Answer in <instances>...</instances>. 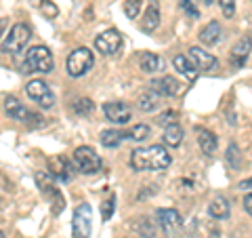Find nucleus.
Returning a JSON list of instances; mask_svg holds the SVG:
<instances>
[{
	"mask_svg": "<svg viewBox=\"0 0 252 238\" xmlns=\"http://www.w3.org/2000/svg\"><path fill=\"white\" fill-rule=\"evenodd\" d=\"M172 162L170 152L160 144L137 148L130 154V166L135 171H164Z\"/></svg>",
	"mask_w": 252,
	"mask_h": 238,
	"instance_id": "nucleus-1",
	"label": "nucleus"
},
{
	"mask_svg": "<svg viewBox=\"0 0 252 238\" xmlns=\"http://www.w3.org/2000/svg\"><path fill=\"white\" fill-rule=\"evenodd\" d=\"M53 66H55L53 53L46 46H32L26 53V59H23V72L26 74H32V72L49 74Z\"/></svg>",
	"mask_w": 252,
	"mask_h": 238,
	"instance_id": "nucleus-2",
	"label": "nucleus"
},
{
	"mask_svg": "<svg viewBox=\"0 0 252 238\" xmlns=\"http://www.w3.org/2000/svg\"><path fill=\"white\" fill-rule=\"evenodd\" d=\"M101 164H103V162H101V156L94 152L93 148H89V146L76 148V152H74V166L82 173V175H94V173H99Z\"/></svg>",
	"mask_w": 252,
	"mask_h": 238,
	"instance_id": "nucleus-3",
	"label": "nucleus"
},
{
	"mask_svg": "<svg viewBox=\"0 0 252 238\" xmlns=\"http://www.w3.org/2000/svg\"><path fill=\"white\" fill-rule=\"evenodd\" d=\"M94 66V57H93V51L86 49V46H80V49H76L69 53L67 57V74L69 76H84L89 70Z\"/></svg>",
	"mask_w": 252,
	"mask_h": 238,
	"instance_id": "nucleus-4",
	"label": "nucleus"
},
{
	"mask_svg": "<svg viewBox=\"0 0 252 238\" xmlns=\"http://www.w3.org/2000/svg\"><path fill=\"white\" fill-rule=\"evenodd\" d=\"M30 38H32V28L26 26V23H15V26L11 28V32L6 34V38H4L2 49H4V53H13V55L21 53L28 46Z\"/></svg>",
	"mask_w": 252,
	"mask_h": 238,
	"instance_id": "nucleus-5",
	"label": "nucleus"
},
{
	"mask_svg": "<svg viewBox=\"0 0 252 238\" xmlns=\"http://www.w3.org/2000/svg\"><path fill=\"white\" fill-rule=\"evenodd\" d=\"M4 110H6V114H9L11 118H15V120H19V122H26V124H32V126L44 124V120L40 116L34 114V112H30V110L23 106L17 97H13V95L4 99Z\"/></svg>",
	"mask_w": 252,
	"mask_h": 238,
	"instance_id": "nucleus-6",
	"label": "nucleus"
},
{
	"mask_svg": "<svg viewBox=\"0 0 252 238\" xmlns=\"http://www.w3.org/2000/svg\"><path fill=\"white\" fill-rule=\"evenodd\" d=\"M91 232H93V209H91V204L82 202L80 207L74 211L72 236L74 238H89Z\"/></svg>",
	"mask_w": 252,
	"mask_h": 238,
	"instance_id": "nucleus-7",
	"label": "nucleus"
},
{
	"mask_svg": "<svg viewBox=\"0 0 252 238\" xmlns=\"http://www.w3.org/2000/svg\"><path fill=\"white\" fill-rule=\"evenodd\" d=\"M26 93H28V97L32 101H36V104L40 108H44V110H49V108L55 106V93L51 91V86L46 84L44 80H32V82H28Z\"/></svg>",
	"mask_w": 252,
	"mask_h": 238,
	"instance_id": "nucleus-8",
	"label": "nucleus"
},
{
	"mask_svg": "<svg viewBox=\"0 0 252 238\" xmlns=\"http://www.w3.org/2000/svg\"><path fill=\"white\" fill-rule=\"evenodd\" d=\"M122 46V36L116 30H107L94 38V49L103 55H116Z\"/></svg>",
	"mask_w": 252,
	"mask_h": 238,
	"instance_id": "nucleus-9",
	"label": "nucleus"
},
{
	"mask_svg": "<svg viewBox=\"0 0 252 238\" xmlns=\"http://www.w3.org/2000/svg\"><path fill=\"white\" fill-rule=\"evenodd\" d=\"M103 112H105L107 120H112L116 124H126V122H130V118H132V110H130V106H126L124 101H107L103 106Z\"/></svg>",
	"mask_w": 252,
	"mask_h": 238,
	"instance_id": "nucleus-10",
	"label": "nucleus"
},
{
	"mask_svg": "<svg viewBox=\"0 0 252 238\" xmlns=\"http://www.w3.org/2000/svg\"><path fill=\"white\" fill-rule=\"evenodd\" d=\"M189 59L193 61L198 72H212V70L219 68V61L215 55L206 53L204 49H200V46H191V49H189Z\"/></svg>",
	"mask_w": 252,
	"mask_h": 238,
	"instance_id": "nucleus-11",
	"label": "nucleus"
},
{
	"mask_svg": "<svg viewBox=\"0 0 252 238\" xmlns=\"http://www.w3.org/2000/svg\"><path fill=\"white\" fill-rule=\"evenodd\" d=\"M36 181H38V188H40V192L49 194L53 200H55V213H61V211H63V196H61V192H59V188L55 186L53 177L46 175V173H38Z\"/></svg>",
	"mask_w": 252,
	"mask_h": 238,
	"instance_id": "nucleus-12",
	"label": "nucleus"
},
{
	"mask_svg": "<svg viewBox=\"0 0 252 238\" xmlns=\"http://www.w3.org/2000/svg\"><path fill=\"white\" fill-rule=\"evenodd\" d=\"M149 84H152V91L156 95H166V97H177V95H181V91H183L181 82L172 76H164L160 80H152Z\"/></svg>",
	"mask_w": 252,
	"mask_h": 238,
	"instance_id": "nucleus-13",
	"label": "nucleus"
},
{
	"mask_svg": "<svg viewBox=\"0 0 252 238\" xmlns=\"http://www.w3.org/2000/svg\"><path fill=\"white\" fill-rule=\"evenodd\" d=\"M158 26H160V6H158L156 0H149L147 9L143 13V21H141V30L152 34Z\"/></svg>",
	"mask_w": 252,
	"mask_h": 238,
	"instance_id": "nucleus-14",
	"label": "nucleus"
},
{
	"mask_svg": "<svg viewBox=\"0 0 252 238\" xmlns=\"http://www.w3.org/2000/svg\"><path fill=\"white\" fill-rule=\"evenodd\" d=\"M156 217H158V224L166 230V232H170V230H175V228L181 226V215H179V211H175V209H158Z\"/></svg>",
	"mask_w": 252,
	"mask_h": 238,
	"instance_id": "nucleus-15",
	"label": "nucleus"
},
{
	"mask_svg": "<svg viewBox=\"0 0 252 238\" xmlns=\"http://www.w3.org/2000/svg\"><path fill=\"white\" fill-rule=\"evenodd\" d=\"M220 36H223V30H220L219 21H210L208 26H204L200 30V40L206 46H215L220 40Z\"/></svg>",
	"mask_w": 252,
	"mask_h": 238,
	"instance_id": "nucleus-16",
	"label": "nucleus"
},
{
	"mask_svg": "<svg viewBox=\"0 0 252 238\" xmlns=\"http://www.w3.org/2000/svg\"><path fill=\"white\" fill-rule=\"evenodd\" d=\"M248 55H250V36L242 38V40L233 46L231 51V61L235 68H244V63L248 61Z\"/></svg>",
	"mask_w": 252,
	"mask_h": 238,
	"instance_id": "nucleus-17",
	"label": "nucleus"
},
{
	"mask_svg": "<svg viewBox=\"0 0 252 238\" xmlns=\"http://www.w3.org/2000/svg\"><path fill=\"white\" fill-rule=\"evenodd\" d=\"M49 169L55 177H59V179H69L72 177V171H74V166L69 164L65 158L59 156V158H51L49 160Z\"/></svg>",
	"mask_w": 252,
	"mask_h": 238,
	"instance_id": "nucleus-18",
	"label": "nucleus"
},
{
	"mask_svg": "<svg viewBox=\"0 0 252 238\" xmlns=\"http://www.w3.org/2000/svg\"><path fill=\"white\" fill-rule=\"evenodd\" d=\"M172 63H175V68H177L183 76H187L189 80H195V78H198V74H200L198 68L193 66V61L189 59V57H185V55H177V57L172 59Z\"/></svg>",
	"mask_w": 252,
	"mask_h": 238,
	"instance_id": "nucleus-19",
	"label": "nucleus"
},
{
	"mask_svg": "<svg viewBox=\"0 0 252 238\" xmlns=\"http://www.w3.org/2000/svg\"><path fill=\"white\" fill-rule=\"evenodd\" d=\"M208 211H210V215L215 217V219H227V217H229V211H231V204H229V200H227V198L217 196L215 200L210 202Z\"/></svg>",
	"mask_w": 252,
	"mask_h": 238,
	"instance_id": "nucleus-20",
	"label": "nucleus"
},
{
	"mask_svg": "<svg viewBox=\"0 0 252 238\" xmlns=\"http://www.w3.org/2000/svg\"><path fill=\"white\" fill-rule=\"evenodd\" d=\"M198 144L202 148V152L206 154V156H212L217 152V148H219V139H217V135L215 133H210V131H200L198 135Z\"/></svg>",
	"mask_w": 252,
	"mask_h": 238,
	"instance_id": "nucleus-21",
	"label": "nucleus"
},
{
	"mask_svg": "<svg viewBox=\"0 0 252 238\" xmlns=\"http://www.w3.org/2000/svg\"><path fill=\"white\" fill-rule=\"evenodd\" d=\"M183 129L175 122V124H168V126H164V144L170 146V148H177L181 146V141H183Z\"/></svg>",
	"mask_w": 252,
	"mask_h": 238,
	"instance_id": "nucleus-22",
	"label": "nucleus"
},
{
	"mask_svg": "<svg viewBox=\"0 0 252 238\" xmlns=\"http://www.w3.org/2000/svg\"><path fill=\"white\" fill-rule=\"evenodd\" d=\"M162 66H164V61L156 53H143V57H141V70L147 74H154L158 70H162Z\"/></svg>",
	"mask_w": 252,
	"mask_h": 238,
	"instance_id": "nucleus-23",
	"label": "nucleus"
},
{
	"mask_svg": "<svg viewBox=\"0 0 252 238\" xmlns=\"http://www.w3.org/2000/svg\"><path fill=\"white\" fill-rule=\"evenodd\" d=\"M124 139H128V135L122 131H103L101 133V144L105 148H118Z\"/></svg>",
	"mask_w": 252,
	"mask_h": 238,
	"instance_id": "nucleus-24",
	"label": "nucleus"
},
{
	"mask_svg": "<svg viewBox=\"0 0 252 238\" xmlns=\"http://www.w3.org/2000/svg\"><path fill=\"white\" fill-rule=\"evenodd\" d=\"M139 106L143 112H152V110L158 108V95L154 91H145L143 95H141V99H139Z\"/></svg>",
	"mask_w": 252,
	"mask_h": 238,
	"instance_id": "nucleus-25",
	"label": "nucleus"
},
{
	"mask_svg": "<svg viewBox=\"0 0 252 238\" xmlns=\"http://www.w3.org/2000/svg\"><path fill=\"white\" fill-rule=\"evenodd\" d=\"M227 164H229L233 171H238L242 166V152H240V148L235 144L229 146V152H227Z\"/></svg>",
	"mask_w": 252,
	"mask_h": 238,
	"instance_id": "nucleus-26",
	"label": "nucleus"
},
{
	"mask_svg": "<svg viewBox=\"0 0 252 238\" xmlns=\"http://www.w3.org/2000/svg\"><path fill=\"white\" fill-rule=\"evenodd\" d=\"M128 135V139H135V141H143L149 137V126L147 124H137V126H132V129L126 133Z\"/></svg>",
	"mask_w": 252,
	"mask_h": 238,
	"instance_id": "nucleus-27",
	"label": "nucleus"
},
{
	"mask_svg": "<svg viewBox=\"0 0 252 238\" xmlns=\"http://www.w3.org/2000/svg\"><path fill=\"white\" fill-rule=\"evenodd\" d=\"M74 110H76V114H82V116H89L93 110H94V104L91 99H78L76 104H74Z\"/></svg>",
	"mask_w": 252,
	"mask_h": 238,
	"instance_id": "nucleus-28",
	"label": "nucleus"
},
{
	"mask_svg": "<svg viewBox=\"0 0 252 238\" xmlns=\"http://www.w3.org/2000/svg\"><path fill=\"white\" fill-rule=\"evenodd\" d=\"M141 4H143L141 0H126V4H124V13H126V17H130V19L139 17Z\"/></svg>",
	"mask_w": 252,
	"mask_h": 238,
	"instance_id": "nucleus-29",
	"label": "nucleus"
},
{
	"mask_svg": "<svg viewBox=\"0 0 252 238\" xmlns=\"http://www.w3.org/2000/svg\"><path fill=\"white\" fill-rule=\"evenodd\" d=\"M177 118H179V114L175 112V110H166V112H162L160 118H158V124H162V126L175 124V122H177Z\"/></svg>",
	"mask_w": 252,
	"mask_h": 238,
	"instance_id": "nucleus-30",
	"label": "nucleus"
},
{
	"mask_svg": "<svg viewBox=\"0 0 252 238\" xmlns=\"http://www.w3.org/2000/svg\"><path fill=\"white\" fill-rule=\"evenodd\" d=\"M220 4V11H223V15L227 19H231L235 15V0H219Z\"/></svg>",
	"mask_w": 252,
	"mask_h": 238,
	"instance_id": "nucleus-31",
	"label": "nucleus"
},
{
	"mask_svg": "<svg viewBox=\"0 0 252 238\" xmlns=\"http://www.w3.org/2000/svg\"><path fill=\"white\" fill-rule=\"evenodd\" d=\"M181 9H183L187 15H189V17H193V19H198L200 17V11H198V6H195L193 2H191V0H181Z\"/></svg>",
	"mask_w": 252,
	"mask_h": 238,
	"instance_id": "nucleus-32",
	"label": "nucleus"
},
{
	"mask_svg": "<svg viewBox=\"0 0 252 238\" xmlns=\"http://www.w3.org/2000/svg\"><path fill=\"white\" fill-rule=\"evenodd\" d=\"M114 209H116V198L112 196L109 200H105V202H103V207H101V215H103V219H105V221L114 215Z\"/></svg>",
	"mask_w": 252,
	"mask_h": 238,
	"instance_id": "nucleus-33",
	"label": "nucleus"
},
{
	"mask_svg": "<svg viewBox=\"0 0 252 238\" xmlns=\"http://www.w3.org/2000/svg\"><path fill=\"white\" fill-rule=\"evenodd\" d=\"M40 9H42V13L46 15L49 19H53V17H57V13H59V9L55 6L51 0H42V4H40Z\"/></svg>",
	"mask_w": 252,
	"mask_h": 238,
	"instance_id": "nucleus-34",
	"label": "nucleus"
},
{
	"mask_svg": "<svg viewBox=\"0 0 252 238\" xmlns=\"http://www.w3.org/2000/svg\"><path fill=\"white\" fill-rule=\"evenodd\" d=\"M244 209H246L248 215L252 213V198H250V194H246V198H244Z\"/></svg>",
	"mask_w": 252,
	"mask_h": 238,
	"instance_id": "nucleus-35",
	"label": "nucleus"
},
{
	"mask_svg": "<svg viewBox=\"0 0 252 238\" xmlns=\"http://www.w3.org/2000/svg\"><path fill=\"white\" fill-rule=\"evenodd\" d=\"M240 188H242V190H250V179L242 181V184H240Z\"/></svg>",
	"mask_w": 252,
	"mask_h": 238,
	"instance_id": "nucleus-36",
	"label": "nucleus"
},
{
	"mask_svg": "<svg viewBox=\"0 0 252 238\" xmlns=\"http://www.w3.org/2000/svg\"><path fill=\"white\" fill-rule=\"evenodd\" d=\"M200 2H202V4H206V6H210V4H215L217 0H200Z\"/></svg>",
	"mask_w": 252,
	"mask_h": 238,
	"instance_id": "nucleus-37",
	"label": "nucleus"
},
{
	"mask_svg": "<svg viewBox=\"0 0 252 238\" xmlns=\"http://www.w3.org/2000/svg\"><path fill=\"white\" fill-rule=\"evenodd\" d=\"M4 26H6V21H4V19H0V34H2V30H4Z\"/></svg>",
	"mask_w": 252,
	"mask_h": 238,
	"instance_id": "nucleus-38",
	"label": "nucleus"
},
{
	"mask_svg": "<svg viewBox=\"0 0 252 238\" xmlns=\"http://www.w3.org/2000/svg\"><path fill=\"white\" fill-rule=\"evenodd\" d=\"M0 238H4V234H2V232H0Z\"/></svg>",
	"mask_w": 252,
	"mask_h": 238,
	"instance_id": "nucleus-39",
	"label": "nucleus"
},
{
	"mask_svg": "<svg viewBox=\"0 0 252 238\" xmlns=\"http://www.w3.org/2000/svg\"><path fill=\"white\" fill-rule=\"evenodd\" d=\"M0 207H2V204H0Z\"/></svg>",
	"mask_w": 252,
	"mask_h": 238,
	"instance_id": "nucleus-40",
	"label": "nucleus"
}]
</instances>
